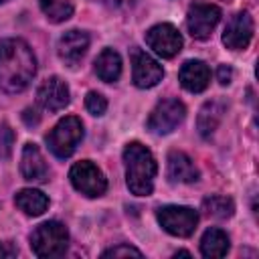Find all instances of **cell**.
I'll list each match as a JSON object with an SVG mask.
<instances>
[{
	"label": "cell",
	"instance_id": "603a6c76",
	"mask_svg": "<svg viewBox=\"0 0 259 259\" xmlns=\"http://www.w3.org/2000/svg\"><path fill=\"white\" fill-rule=\"evenodd\" d=\"M85 107L91 115H103L107 109V99L97 91H89L85 97Z\"/></svg>",
	"mask_w": 259,
	"mask_h": 259
},
{
	"label": "cell",
	"instance_id": "d4e9b609",
	"mask_svg": "<svg viewBox=\"0 0 259 259\" xmlns=\"http://www.w3.org/2000/svg\"><path fill=\"white\" fill-rule=\"evenodd\" d=\"M142 257V251L136 249V247H130V245H117V247H111L107 251H103V257Z\"/></svg>",
	"mask_w": 259,
	"mask_h": 259
},
{
	"label": "cell",
	"instance_id": "cb8c5ba5",
	"mask_svg": "<svg viewBox=\"0 0 259 259\" xmlns=\"http://www.w3.org/2000/svg\"><path fill=\"white\" fill-rule=\"evenodd\" d=\"M12 146H14V132L10 130L8 123H0V158L2 160L10 158Z\"/></svg>",
	"mask_w": 259,
	"mask_h": 259
},
{
	"label": "cell",
	"instance_id": "ba28073f",
	"mask_svg": "<svg viewBox=\"0 0 259 259\" xmlns=\"http://www.w3.org/2000/svg\"><path fill=\"white\" fill-rule=\"evenodd\" d=\"M219 20H221V8L219 6L198 2V4H192L188 8L186 28H188L192 38L204 40V38H208L212 34V30L219 24Z\"/></svg>",
	"mask_w": 259,
	"mask_h": 259
},
{
	"label": "cell",
	"instance_id": "2e32d148",
	"mask_svg": "<svg viewBox=\"0 0 259 259\" xmlns=\"http://www.w3.org/2000/svg\"><path fill=\"white\" fill-rule=\"evenodd\" d=\"M168 178L172 182H196L198 180V168L194 166L192 158L186 156L180 150H172L168 154Z\"/></svg>",
	"mask_w": 259,
	"mask_h": 259
},
{
	"label": "cell",
	"instance_id": "7402d4cb",
	"mask_svg": "<svg viewBox=\"0 0 259 259\" xmlns=\"http://www.w3.org/2000/svg\"><path fill=\"white\" fill-rule=\"evenodd\" d=\"M40 10L51 22H65L73 14V4L69 0H40Z\"/></svg>",
	"mask_w": 259,
	"mask_h": 259
},
{
	"label": "cell",
	"instance_id": "ac0fdd59",
	"mask_svg": "<svg viewBox=\"0 0 259 259\" xmlns=\"http://www.w3.org/2000/svg\"><path fill=\"white\" fill-rule=\"evenodd\" d=\"M95 73L105 83L117 81L121 75V57L113 49H103L95 59Z\"/></svg>",
	"mask_w": 259,
	"mask_h": 259
},
{
	"label": "cell",
	"instance_id": "5bb4252c",
	"mask_svg": "<svg viewBox=\"0 0 259 259\" xmlns=\"http://www.w3.org/2000/svg\"><path fill=\"white\" fill-rule=\"evenodd\" d=\"M20 172L28 182H45L49 178V166L36 144H26L20 156Z\"/></svg>",
	"mask_w": 259,
	"mask_h": 259
},
{
	"label": "cell",
	"instance_id": "3957f363",
	"mask_svg": "<svg viewBox=\"0 0 259 259\" xmlns=\"http://www.w3.org/2000/svg\"><path fill=\"white\" fill-rule=\"evenodd\" d=\"M69 245L67 227L59 221H47L38 225L30 235V247L36 257H61Z\"/></svg>",
	"mask_w": 259,
	"mask_h": 259
},
{
	"label": "cell",
	"instance_id": "484cf974",
	"mask_svg": "<svg viewBox=\"0 0 259 259\" xmlns=\"http://www.w3.org/2000/svg\"><path fill=\"white\" fill-rule=\"evenodd\" d=\"M217 79H219L221 85H229L231 79H233V69H231L229 65H221V67L217 69Z\"/></svg>",
	"mask_w": 259,
	"mask_h": 259
},
{
	"label": "cell",
	"instance_id": "ffe728a7",
	"mask_svg": "<svg viewBox=\"0 0 259 259\" xmlns=\"http://www.w3.org/2000/svg\"><path fill=\"white\" fill-rule=\"evenodd\" d=\"M229 251V237L221 229H208L204 231L200 239V253L204 257H225Z\"/></svg>",
	"mask_w": 259,
	"mask_h": 259
},
{
	"label": "cell",
	"instance_id": "7a4b0ae2",
	"mask_svg": "<svg viewBox=\"0 0 259 259\" xmlns=\"http://www.w3.org/2000/svg\"><path fill=\"white\" fill-rule=\"evenodd\" d=\"M123 162H125V182L127 188L138 196H148L154 190V178H156V160L152 152L142 146L140 142H132L123 150Z\"/></svg>",
	"mask_w": 259,
	"mask_h": 259
},
{
	"label": "cell",
	"instance_id": "f546056e",
	"mask_svg": "<svg viewBox=\"0 0 259 259\" xmlns=\"http://www.w3.org/2000/svg\"><path fill=\"white\" fill-rule=\"evenodd\" d=\"M0 2H6V0H0Z\"/></svg>",
	"mask_w": 259,
	"mask_h": 259
},
{
	"label": "cell",
	"instance_id": "30bf717a",
	"mask_svg": "<svg viewBox=\"0 0 259 259\" xmlns=\"http://www.w3.org/2000/svg\"><path fill=\"white\" fill-rule=\"evenodd\" d=\"M132 77H134L136 87L148 89V87H154L162 81L164 71H162V65L156 59H152L148 53L134 49V53H132Z\"/></svg>",
	"mask_w": 259,
	"mask_h": 259
},
{
	"label": "cell",
	"instance_id": "7c38bea8",
	"mask_svg": "<svg viewBox=\"0 0 259 259\" xmlns=\"http://www.w3.org/2000/svg\"><path fill=\"white\" fill-rule=\"evenodd\" d=\"M38 103L49 111H61L69 105V87L61 77H49L36 91Z\"/></svg>",
	"mask_w": 259,
	"mask_h": 259
},
{
	"label": "cell",
	"instance_id": "6da1fadb",
	"mask_svg": "<svg viewBox=\"0 0 259 259\" xmlns=\"http://www.w3.org/2000/svg\"><path fill=\"white\" fill-rule=\"evenodd\" d=\"M36 73V59L22 38H4L0 42V89L20 93Z\"/></svg>",
	"mask_w": 259,
	"mask_h": 259
},
{
	"label": "cell",
	"instance_id": "8992f818",
	"mask_svg": "<svg viewBox=\"0 0 259 259\" xmlns=\"http://www.w3.org/2000/svg\"><path fill=\"white\" fill-rule=\"evenodd\" d=\"M71 184L85 196L97 198L107 190V180L103 176V172L89 160H81L77 164H73L71 172H69Z\"/></svg>",
	"mask_w": 259,
	"mask_h": 259
},
{
	"label": "cell",
	"instance_id": "4316f807",
	"mask_svg": "<svg viewBox=\"0 0 259 259\" xmlns=\"http://www.w3.org/2000/svg\"><path fill=\"white\" fill-rule=\"evenodd\" d=\"M22 119H24L26 125H36V123H38V115H36L34 109H26V111L22 113Z\"/></svg>",
	"mask_w": 259,
	"mask_h": 259
},
{
	"label": "cell",
	"instance_id": "f1b7e54d",
	"mask_svg": "<svg viewBox=\"0 0 259 259\" xmlns=\"http://www.w3.org/2000/svg\"><path fill=\"white\" fill-rule=\"evenodd\" d=\"M176 255H184V257H190V253H188V251H178Z\"/></svg>",
	"mask_w": 259,
	"mask_h": 259
},
{
	"label": "cell",
	"instance_id": "277c9868",
	"mask_svg": "<svg viewBox=\"0 0 259 259\" xmlns=\"http://www.w3.org/2000/svg\"><path fill=\"white\" fill-rule=\"evenodd\" d=\"M83 140V123L79 117L75 115H67L63 117L49 134H47V144L49 150L57 156V158H69L75 148L79 146V142Z\"/></svg>",
	"mask_w": 259,
	"mask_h": 259
},
{
	"label": "cell",
	"instance_id": "d6986e66",
	"mask_svg": "<svg viewBox=\"0 0 259 259\" xmlns=\"http://www.w3.org/2000/svg\"><path fill=\"white\" fill-rule=\"evenodd\" d=\"M14 202L28 217H38L49 206V198L40 190H36V188H22V190H18L16 196H14Z\"/></svg>",
	"mask_w": 259,
	"mask_h": 259
},
{
	"label": "cell",
	"instance_id": "52a82bcc",
	"mask_svg": "<svg viewBox=\"0 0 259 259\" xmlns=\"http://www.w3.org/2000/svg\"><path fill=\"white\" fill-rule=\"evenodd\" d=\"M184 115H186V109L178 99H164L152 109L148 117V130L158 136L170 134L182 123Z\"/></svg>",
	"mask_w": 259,
	"mask_h": 259
},
{
	"label": "cell",
	"instance_id": "5b68a950",
	"mask_svg": "<svg viewBox=\"0 0 259 259\" xmlns=\"http://www.w3.org/2000/svg\"><path fill=\"white\" fill-rule=\"evenodd\" d=\"M156 219L162 229L174 237H190L198 225V212L190 206L166 204L156 210Z\"/></svg>",
	"mask_w": 259,
	"mask_h": 259
},
{
	"label": "cell",
	"instance_id": "e0dca14e",
	"mask_svg": "<svg viewBox=\"0 0 259 259\" xmlns=\"http://www.w3.org/2000/svg\"><path fill=\"white\" fill-rule=\"evenodd\" d=\"M223 113H225V103L223 101H206L200 111H198V117H196V127H198V134L202 138H210L212 132L219 127L221 119H223Z\"/></svg>",
	"mask_w": 259,
	"mask_h": 259
},
{
	"label": "cell",
	"instance_id": "9a60e30c",
	"mask_svg": "<svg viewBox=\"0 0 259 259\" xmlns=\"http://www.w3.org/2000/svg\"><path fill=\"white\" fill-rule=\"evenodd\" d=\"M178 79H180V85L190 91V93H200L208 87L210 83V71L208 67L202 63V61H186L182 67H180V73H178Z\"/></svg>",
	"mask_w": 259,
	"mask_h": 259
},
{
	"label": "cell",
	"instance_id": "44dd1931",
	"mask_svg": "<svg viewBox=\"0 0 259 259\" xmlns=\"http://www.w3.org/2000/svg\"><path fill=\"white\" fill-rule=\"evenodd\" d=\"M202 210H204V214H208L212 219H229L235 210V204L227 196L212 194V196H206L202 200Z\"/></svg>",
	"mask_w": 259,
	"mask_h": 259
},
{
	"label": "cell",
	"instance_id": "8fae6325",
	"mask_svg": "<svg viewBox=\"0 0 259 259\" xmlns=\"http://www.w3.org/2000/svg\"><path fill=\"white\" fill-rule=\"evenodd\" d=\"M251 38H253V18L247 10H241L229 20L223 32V42L231 51H243L249 47Z\"/></svg>",
	"mask_w": 259,
	"mask_h": 259
},
{
	"label": "cell",
	"instance_id": "4fadbf2b",
	"mask_svg": "<svg viewBox=\"0 0 259 259\" xmlns=\"http://www.w3.org/2000/svg\"><path fill=\"white\" fill-rule=\"evenodd\" d=\"M89 47V34L83 30H67L57 42V53L67 65H77Z\"/></svg>",
	"mask_w": 259,
	"mask_h": 259
},
{
	"label": "cell",
	"instance_id": "83f0119b",
	"mask_svg": "<svg viewBox=\"0 0 259 259\" xmlns=\"http://www.w3.org/2000/svg\"><path fill=\"white\" fill-rule=\"evenodd\" d=\"M14 255H16L14 247H8L6 243H0V257H14Z\"/></svg>",
	"mask_w": 259,
	"mask_h": 259
},
{
	"label": "cell",
	"instance_id": "9c48e42d",
	"mask_svg": "<svg viewBox=\"0 0 259 259\" xmlns=\"http://www.w3.org/2000/svg\"><path fill=\"white\" fill-rule=\"evenodd\" d=\"M146 42H148V47L156 55H160L164 59H172L182 49V36L178 32V28L172 26V24H168V22H162V24L152 26L146 32Z\"/></svg>",
	"mask_w": 259,
	"mask_h": 259
}]
</instances>
